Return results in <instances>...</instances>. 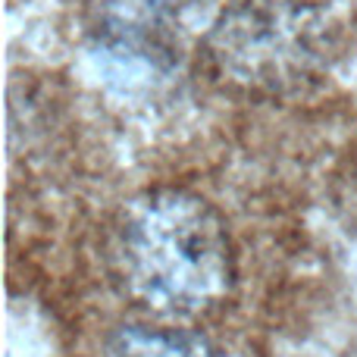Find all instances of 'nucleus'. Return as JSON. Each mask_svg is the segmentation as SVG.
Segmentation results:
<instances>
[{
    "mask_svg": "<svg viewBox=\"0 0 357 357\" xmlns=\"http://www.w3.org/2000/svg\"><path fill=\"white\" fill-rule=\"evenodd\" d=\"M104 357H226L210 339L173 326H123L107 339Z\"/></svg>",
    "mask_w": 357,
    "mask_h": 357,
    "instance_id": "obj_4",
    "label": "nucleus"
},
{
    "mask_svg": "<svg viewBox=\"0 0 357 357\" xmlns=\"http://www.w3.org/2000/svg\"><path fill=\"white\" fill-rule=\"evenodd\" d=\"M107 251L119 291L163 320L210 314L235 285L226 220L185 188H154L126 204Z\"/></svg>",
    "mask_w": 357,
    "mask_h": 357,
    "instance_id": "obj_1",
    "label": "nucleus"
},
{
    "mask_svg": "<svg viewBox=\"0 0 357 357\" xmlns=\"http://www.w3.org/2000/svg\"><path fill=\"white\" fill-rule=\"evenodd\" d=\"M201 10L204 0H91V35L126 63L167 69L182 56Z\"/></svg>",
    "mask_w": 357,
    "mask_h": 357,
    "instance_id": "obj_3",
    "label": "nucleus"
},
{
    "mask_svg": "<svg viewBox=\"0 0 357 357\" xmlns=\"http://www.w3.org/2000/svg\"><path fill=\"white\" fill-rule=\"evenodd\" d=\"M339 50L326 0H232L207 31L220 82L254 98H289L320 82Z\"/></svg>",
    "mask_w": 357,
    "mask_h": 357,
    "instance_id": "obj_2",
    "label": "nucleus"
}]
</instances>
